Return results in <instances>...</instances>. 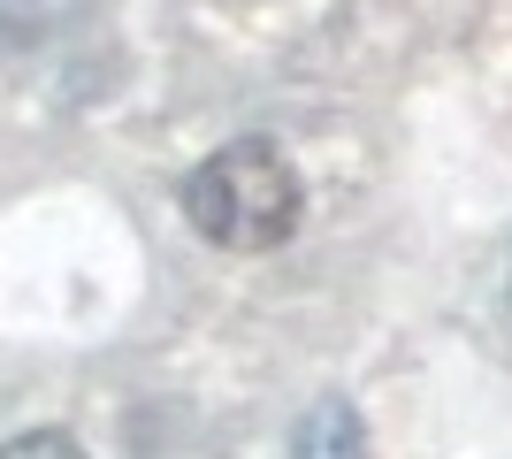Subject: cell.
<instances>
[{
    "mask_svg": "<svg viewBox=\"0 0 512 459\" xmlns=\"http://www.w3.org/2000/svg\"><path fill=\"white\" fill-rule=\"evenodd\" d=\"M184 215L222 253H276L306 215V184H299V169H291V153L276 138L245 131L230 146H214L184 176Z\"/></svg>",
    "mask_w": 512,
    "mask_h": 459,
    "instance_id": "1",
    "label": "cell"
},
{
    "mask_svg": "<svg viewBox=\"0 0 512 459\" xmlns=\"http://www.w3.org/2000/svg\"><path fill=\"white\" fill-rule=\"evenodd\" d=\"M291 459H367V429L344 398H321L314 414L291 429Z\"/></svg>",
    "mask_w": 512,
    "mask_h": 459,
    "instance_id": "2",
    "label": "cell"
},
{
    "mask_svg": "<svg viewBox=\"0 0 512 459\" xmlns=\"http://www.w3.org/2000/svg\"><path fill=\"white\" fill-rule=\"evenodd\" d=\"M0 459H92L77 437H62V429H23V437L0 444Z\"/></svg>",
    "mask_w": 512,
    "mask_h": 459,
    "instance_id": "3",
    "label": "cell"
}]
</instances>
